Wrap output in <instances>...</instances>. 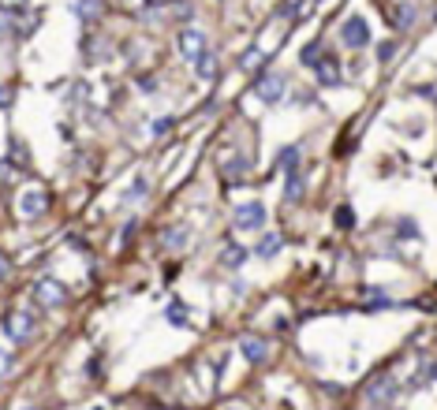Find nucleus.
Instances as JSON below:
<instances>
[{
    "label": "nucleus",
    "instance_id": "25",
    "mask_svg": "<svg viewBox=\"0 0 437 410\" xmlns=\"http://www.w3.org/2000/svg\"><path fill=\"white\" fill-rule=\"evenodd\" d=\"M11 19H15V8H0V41L11 34Z\"/></svg>",
    "mask_w": 437,
    "mask_h": 410
},
{
    "label": "nucleus",
    "instance_id": "35",
    "mask_svg": "<svg viewBox=\"0 0 437 410\" xmlns=\"http://www.w3.org/2000/svg\"><path fill=\"white\" fill-rule=\"evenodd\" d=\"M146 4H165V0H146Z\"/></svg>",
    "mask_w": 437,
    "mask_h": 410
},
{
    "label": "nucleus",
    "instance_id": "31",
    "mask_svg": "<svg viewBox=\"0 0 437 410\" xmlns=\"http://www.w3.org/2000/svg\"><path fill=\"white\" fill-rule=\"evenodd\" d=\"M418 381H423V384H426V381H437V366H426V373L418 376Z\"/></svg>",
    "mask_w": 437,
    "mask_h": 410
},
{
    "label": "nucleus",
    "instance_id": "15",
    "mask_svg": "<svg viewBox=\"0 0 437 410\" xmlns=\"http://www.w3.org/2000/svg\"><path fill=\"white\" fill-rule=\"evenodd\" d=\"M281 250H284V235H266L262 242L254 246V254H258V257H266V261H269V257H277Z\"/></svg>",
    "mask_w": 437,
    "mask_h": 410
},
{
    "label": "nucleus",
    "instance_id": "13",
    "mask_svg": "<svg viewBox=\"0 0 437 410\" xmlns=\"http://www.w3.org/2000/svg\"><path fill=\"white\" fill-rule=\"evenodd\" d=\"M194 75H199L202 82H214L217 78V56L214 53H202L199 60H194Z\"/></svg>",
    "mask_w": 437,
    "mask_h": 410
},
{
    "label": "nucleus",
    "instance_id": "20",
    "mask_svg": "<svg viewBox=\"0 0 437 410\" xmlns=\"http://www.w3.org/2000/svg\"><path fill=\"white\" fill-rule=\"evenodd\" d=\"M146 194H150V183H146V179L139 175V179H135V183H131V187H127V194H124V202H142V198H146Z\"/></svg>",
    "mask_w": 437,
    "mask_h": 410
},
{
    "label": "nucleus",
    "instance_id": "1",
    "mask_svg": "<svg viewBox=\"0 0 437 410\" xmlns=\"http://www.w3.org/2000/svg\"><path fill=\"white\" fill-rule=\"evenodd\" d=\"M340 41H344V48H366L370 45V23L363 19V15H348L344 23H340Z\"/></svg>",
    "mask_w": 437,
    "mask_h": 410
},
{
    "label": "nucleus",
    "instance_id": "8",
    "mask_svg": "<svg viewBox=\"0 0 437 410\" xmlns=\"http://www.w3.org/2000/svg\"><path fill=\"white\" fill-rule=\"evenodd\" d=\"M180 53H184V60H191V63L199 60L202 53H209L202 30H184V34H180Z\"/></svg>",
    "mask_w": 437,
    "mask_h": 410
},
{
    "label": "nucleus",
    "instance_id": "26",
    "mask_svg": "<svg viewBox=\"0 0 437 410\" xmlns=\"http://www.w3.org/2000/svg\"><path fill=\"white\" fill-rule=\"evenodd\" d=\"M393 56H396V41H381V45H378V60H381V63H388Z\"/></svg>",
    "mask_w": 437,
    "mask_h": 410
},
{
    "label": "nucleus",
    "instance_id": "11",
    "mask_svg": "<svg viewBox=\"0 0 437 410\" xmlns=\"http://www.w3.org/2000/svg\"><path fill=\"white\" fill-rule=\"evenodd\" d=\"M299 157H303V145H284V150L277 153V164H281V172H284V175L299 172Z\"/></svg>",
    "mask_w": 437,
    "mask_h": 410
},
{
    "label": "nucleus",
    "instance_id": "18",
    "mask_svg": "<svg viewBox=\"0 0 437 410\" xmlns=\"http://www.w3.org/2000/svg\"><path fill=\"white\" fill-rule=\"evenodd\" d=\"M187 242V227H169V232H161V246H169V250H180Z\"/></svg>",
    "mask_w": 437,
    "mask_h": 410
},
{
    "label": "nucleus",
    "instance_id": "24",
    "mask_svg": "<svg viewBox=\"0 0 437 410\" xmlns=\"http://www.w3.org/2000/svg\"><path fill=\"white\" fill-rule=\"evenodd\" d=\"M247 168H251V160H243V157H236L232 164H224V168H221V172H224V175H228V179H236V175H243V172H247Z\"/></svg>",
    "mask_w": 437,
    "mask_h": 410
},
{
    "label": "nucleus",
    "instance_id": "22",
    "mask_svg": "<svg viewBox=\"0 0 437 410\" xmlns=\"http://www.w3.org/2000/svg\"><path fill=\"white\" fill-rule=\"evenodd\" d=\"M396 26H400V30H411V26H415V8H411V4H400V8H396Z\"/></svg>",
    "mask_w": 437,
    "mask_h": 410
},
{
    "label": "nucleus",
    "instance_id": "12",
    "mask_svg": "<svg viewBox=\"0 0 437 410\" xmlns=\"http://www.w3.org/2000/svg\"><path fill=\"white\" fill-rule=\"evenodd\" d=\"M71 11L79 15V23H97L101 19V0H79Z\"/></svg>",
    "mask_w": 437,
    "mask_h": 410
},
{
    "label": "nucleus",
    "instance_id": "32",
    "mask_svg": "<svg viewBox=\"0 0 437 410\" xmlns=\"http://www.w3.org/2000/svg\"><path fill=\"white\" fill-rule=\"evenodd\" d=\"M176 15H180V19H184V23H187V19H191V15H194V11H191V8H187V4H176Z\"/></svg>",
    "mask_w": 437,
    "mask_h": 410
},
{
    "label": "nucleus",
    "instance_id": "6",
    "mask_svg": "<svg viewBox=\"0 0 437 410\" xmlns=\"http://www.w3.org/2000/svg\"><path fill=\"white\" fill-rule=\"evenodd\" d=\"M45 209H49V190H41V187H26V190L19 194V212H23L26 220L41 217Z\"/></svg>",
    "mask_w": 437,
    "mask_h": 410
},
{
    "label": "nucleus",
    "instance_id": "14",
    "mask_svg": "<svg viewBox=\"0 0 437 410\" xmlns=\"http://www.w3.org/2000/svg\"><path fill=\"white\" fill-rule=\"evenodd\" d=\"M262 63H266V48H258V45H251L247 48V53H243L239 56V71H258V68H262Z\"/></svg>",
    "mask_w": 437,
    "mask_h": 410
},
{
    "label": "nucleus",
    "instance_id": "34",
    "mask_svg": "<svg viewBox=\"0 0 437 410\" xmlns=\"http://www.w3.org/2000/svg\"><path fill=\"white\" fill-rule=\"evenodd\" d=\"M4 276H8V265H4V261H0V284H4Z\"/></svg>",
    "mask_w": 437,
    "mask_h": 410
},
{
    "label": "nucleus",
    "instance_id": "5",
    "mask_svg": "<svg viewBox=\"0 0 437 410\" xmlns=\"http://www.w3.org/2000/svg\"><path fill=\"white\" fill-rule=\"evenodd\" d=\"M4 332L15 343H26L30 336H34V314H30V309H11V314L4 317Z\"/></svg>",
    "mask_w": 437,
    "mask_h": 410
},
{
    "label": "nucleus",
    "instance_id": "9",
    "mask_svg": "<svg viewBox=\"0 0 437 410\" xmlns=\"http://www.w3.org/2000/svg\"><path fill=\"white\" fill-rule=\"evenodd\" d=\"M239 351H243V358H247V362L262 366L266 358H269V343L258 339V336H247V339H239Z\"/></svg>",
    "mask_w": 437,
    "mask_h": 410
},
{
    "label": "nucleus",
    "instance_id": "7",
    "mask_svg": "<svg viewBox=\"0 0 437 410\" xmlns=\"http://www.w3.org/2000/svg\"><path fill=\"white\" fill-rule=\"evenodd\" d=\"M393 396H396V381H393V376H374V381L366 384V399L374 406H388Z\"/></svg>",
    "mask_w": 437,
    "mask_h": 410
},
{
    "label": "nucleus",
    "instance_id": "17",
    "mask_svg": "<svg viewBox=\"0 0 437 410\" xmlns=\"http://www.w3.org/2000/svg\"><path fill=\"white\" fill-rule=\"evenodd\" d=\"M247 257H251V250H243V246H236V242H228V246H224V254H221V261H224V265H228V269L243 265V261H247Z\"/></svg>",
    "mask_w": 437,
    "mask_h": 410
},
{
    "label": "nucleus",
    "instance_id": "10",
    "mask_svg": "<svg viewBox=\"0 0 437 410\" xmlns=\"http://www.w3.org/2000/svg\"><path fill=\"white\" fill-rule=\"evenodd\" d=\"M314 78H318V86H326V90H336L340 86V68H336V60H321L314 63Z\"/></svg>",
    "mask_w": 437,
    "mask_h": 410
},
{
    "label": "nucleus",
    "instance_id": "27",
    "mask_svg": "<svg viewBox=\"0 0 437 410\" xmlns=\"http://www.w3.org/2000/svg\"><path fill=\"white\" fill-rule=\"evenodd\" d=\"M172 116H165V120H154V138H161V135H169V130H172Z\"/></svg>",
    "mask_w": 437,
    "mask_h": 410
},
{
    "label": "nucleus",
    "instance_id": "30",
    "mask_svg": "<svg viewBox=\"0 0 437 410\" xmlns=\"http://www.w3.org/2000/svg\"><path fill=\"white\" fill-rule=\"evenodd\" d=\"M8 373H11V358L0 351V376H8Z\"/></svg>",
    "mask_w": 437,
    "mask_h": 410
},
{
    "label": "nucleus",
    "instance_id": "28",
    "mask_svg": "<svg viewBox=\"0 0 437 410\" xmlns=\"http://www.w3.org/2000/svg\"><path fill=\"white\" fill-rule=\"evenodd\" d=\"M396 235H403V239H415V235H418V227H415L411 220H403V224H396Z\"/></svg>",
    "mask_w": 437,
    "mask_h": 410
},
{
    "label": "nucleus",
    "instance_id": "3",
    "mask_svg": "<svg viewBox=\"0 0 437 410\" xmlns=\"http://www.w3.org/2000/svg\"><path fill=\"white\" fill-rule=\"evenodd\" d=\"M232 227L236 232H262L266 227V205L262 202H243L236 209V217H232Z\"/></svg>",
    "mask_w": 437,
    "mask_h": 410
},
{
    "label": "nucleus",
    "instance_id": "16",
    "mask_svg": "<svg viewBox=\"0 0 437 410\" xmlns=\"http://www.w3.org/2000/svg\"><path fill=\"white\" fill-rule=\"evenodd\" d=\"M326 60V45L321 41H311V45H303V53H299V63L303 68H314V63Z\"/></svg>",
    "mask_w": 437,
    "mask_h": 410
},
{
    "label": "nucleus",
    "instance_id": "21",
    "mask_svg": "<svg viewBox=\"0 0 437 410\" xmlns=\"http://www.w3.org/2000/svg\"><path fill=\"white\" fill-rule=\"evenodd\" d=\"M165 317H169L172 324H180V328H184V324L191 321V317H187V306H184V302H169V309H165Z\"/></svg>",
    "mask_w": 437,
    "mask_h": 410
},
{
    "label": "nucleus",
    "instance_id": "33",
    "mask_svg": "<svg viewBox=\"0 0 437 410\" xmlns=\"http://www.w3.org/2000/svg\"><path fill=\"white\" fill-rule=\"evenodd\" d=\"M0 8H26V0H0Z\"/></svg>",
    "mask_w": 437,
    "mask_h": 410
},
{
    "label": "nucleus",
    "instance_id": "23",
    "mask_svg": "<svg viewBox=\"0 0 437 410\" xmlns=\"http://www.w3.org/2000/svg\"><path fill=\"white\" fill-rule=\"evenodd\" d=\"M336 227H344V232H351V227H355V212H351V205H340V209H336Z\"/></svg>",
    "mask_w": 437,
    "mask_h": 410
},
{
    "label": "nucleus",
    "instance_id": "29",
    "mask_svg": "<svg viewBox=\"0 0 437 410\" xmlns=\"http://www.w3.org/2000/svg\"><path fill=\"white\" fill-rule=\"evenodd\" d=\"M11 105V90L4 86V82H0V108H8Z\"/></svg>",
    "mask_w": 437,
    "mask_h": 410
},
{
    "label": "nucleus",
    "instance_id": "4",
    "mask_svg": "<svg viewBox=\"0 0 437 410\" xmlns=\"http://www.w3.org/2000/svg\"><path fill=\"white\" fill-rule=\"evenodd\" d=\"M34 299L41 302V309H60L64 302H68V287H64L60 280H53V276H41V280L34 284Z\"/></svg>",
    "mask_w": 437,
    "mask_h": 410
},
{
    "label": "nucleus",
    "instance_id": "19",
    "mask_svg": "<svg viewBox=\"0 0 437 410\" xmlns=\"http://www.w3.org/2000/svg\"><path fill=\"white\" fill-rule=\"evenodd\" d=\"M284 198H288V202H299V198H303V175H299V172H291V175H288V183H284Z\"/></svg>",
    "mask_w": 437,
    "mask_h": 410
},
{
    "label": "nucleus",
    "instance_id": "2",
    "mask_svg": "<svg viewBox=\"0 0 437 410\" xmlns=\"http://www.w3.org/2000/svg\"><path fill=\"white\" fill-rule=\"evenodd\" d=\"M284 90H288V82H284V75H281V71H258V78H254V93H258V101L277 105L281 97H284Z\"/></svg>",
    "mask_w": 437,
    "mask_h": 410
}]
</instances>
